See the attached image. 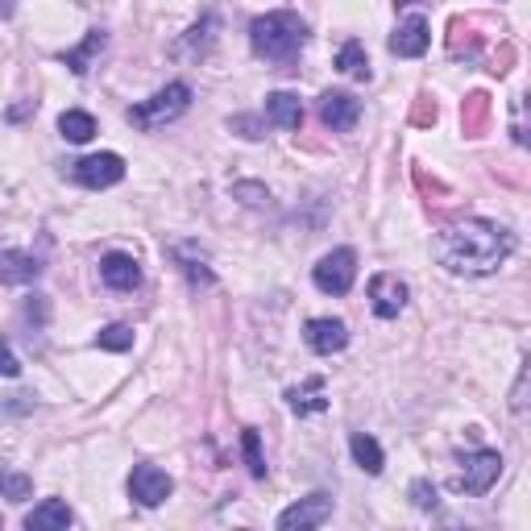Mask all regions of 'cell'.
Instances as JSON below:
<instances>
[{"label":"cell","instance_id":"obj_1","mask_svg":"<svg viewBox=\"0 0 531 531\" xmlns=\"http://www.w3.org/2000/svg\"><path fill=\"white\" fill-rule=\"evenodd\" d=\"M515 254V233L498 220H482L469 216L449 225L436 237V262L449 274H465V278H482L494 274L502 262Z\"/></svg>","mask_w":531,"mask_h":531},{"label":"cell","instance_id":"obj_2","mask_svg":"<svg viewBox=\"0 0 531 531\" xmlns=\"http://www.w3.org/2000/svg\"><path fill=\"white\" fill-rule=\"evenodd\" d=\"M303 42H307V25L291 9L262 13L249 21V46H254V54L266 63H291L303 50Z\"/></svg>","mask_w":531,"mask_h":531},{"label":"cell","instance_id":"obj_3","mask_svg":"<svg viewBox=\"0 0 531 531\" xmlns=\"http://www.w3.org/2000/svg\"><path fill=\"white\" fill-rule=\"evenodd\" d=\"M187 104H191V88H187V83H166L162 92H154L150 100H142V104L129 108V125L146 129V133H150V129H162L166 121L183 117Z\"/></svg>","mask_w":531,"mask_h":531},{"label":"cell","instance_id":"obj_4","mask_svg":"<svg viewBox=\"0 0 531 531\" xmlns=\"http://www.w3.org/2000/svg\"><path fill=\"white\" fill-rule=\"evenodd\" d=\"M353 278H357V254H353V249H332V254H324L312 266V283L324 295H349Z\"/></svg>","mask_w":531,"mask_h":531},{"label":"cell","instance_id":"obj_5","mask_svg":"<svg viewBox=\"0 0 531 531\" xmlns=\"http://www.w3.org/2000/svg\"><path fill=\"white\" fill-rule=\"evenodd\" d=\"M502 478V457L494 449H478V453H465L461 457V478H457V490L465 494H490V486Z\"/></svg>","mask_w":531,"mask_h":531},{"label":"cell","instance_id":"obj_6","mask_svg":"<svg viewBox=\"0 0 531 531\" xmlns=\"http://www.w3.org/2000/svg\"><path fill=\"white\" fill-rule=\"evenodd\" d=\"M71 179L83 183V187H92V191L117 187L125 179V158L121 154H88V158H79L71 166Z\"/></svg>","mask_w":531,"mask_h":531},{"label":"cell","instance_id":"obj_7","mask_svg":"<svg viewBox=\"0 0 531 531\" xmlns=\"http://www.w3.org/2000/svg\"><path fill=\"white\" fill-rule=\"evenodd\" d=\"M175 482H171V473L158 469V465H133L129 473V498L133 502H142V507H162L166 498H171Z\"/></svg>","mask_w":531,"mask_h":531},{"label":"cell","instance_id":"obj_8","mask_svg":"<svg viewBox=\"0 0 531 531\" xmlns=\"http://www.w3.org/2000/svg\"><path fill=\"white\" fill-rule=\"evenodd\" d=\"M407 299H411V291H407V283H403L399 274H374L370 278V307H374V316L395 320L407 307Z\"/></svg>","mask_w":531,"mask_h":531},{"label":"cell","instance_id":"obj_9","mask_svg":"<svg viewBox=\"0 0 531 531\" xmlns=\"http://www.w3.org/2000/svg\"><path fill=\"white\" fill-rule=\"evenodd\" d=\"M316 113H320L324 129H332V133H349V129L361 121V100L349 96V92H324V96L316 100Z\"/></svg>","mask_w":531,"mask_h":531},{"label":"cell","instance_id":"obj_10","mask_svg":"<svg viewBox=\"0 0 531 531\" xmlns=\"http://www.w3.org/2000/svg\"><path fill=\"white\" fill-rule=\"evenodd\" d=\"M303 341H307V349H312V353H320V357H332V353H341V349L349 345V328H345V320L316 316V320H307V328H303Z\"/></svg>","mask_w":531,"mask_h":531},{"label":"cell","instance_id":"obj_11","mask_svg":"<svg viewBox=\"0 0 531 531\" xmlns=\"http://www.w3.org/2000/svg\"><path fill=\"white\" fill-rule=\"evenodd\" d=\"M328 515H332V498L328 494H307V498L295 502V507H287L283 515H278V527L283 531H307V527L328 523Z\"/></svg>","mask_w":531,"mask_h":531},{"label":"cell","instance_id":"obj_12","mask_svg":"<svg viewBox=\"0 0 531 531\" xmlns=\"http://www.w3.org/2000/svg\"><path fill=\"white\" fill-rule=\"evenodd\" d=\"M100 278H104V287H113V291H137L142 287V266H137L133 254H108V258H100Z\"/></svg>","mask_w":531,"mask_h":531},{"label":"cell","instance_id":"obj_13","mask_svg":"<svg viewBox=\"0 0 531 531\" xmlns=\"http://www.w3.org/2000/svg\"><path fill=\"white\" fill-rule=\"evenodd\" d=\"M432 34H428V21L424 17H407L395 34H390V54H399V59H419V54L428 50Z\"/></svg>","mask_w":531,"mask_h":531},{"label":"cell","instance_id":"obj_14","mask_svg":"<svg viewBox=\"0 0 531 531\" xmlns=\"http://www.w3.org/2000/svg\"><path fill=\"white\" fill-rule=\"evenodd\" d=\"M38 274H42V262L34 254H25V249H5V254H0V283L25 287V283H34Z\"/></svg>","mask_w":531,"mask_h":531},{"label":"cell","instance_id":"obj_15","mask_svg":"<svg viewBox=\"0 0 531 531\" xmlns=\"http://www.w3.org/2000/svg\"><path fill=\"white\" fill-rule=\"evenodd\" d=\"M75 523V515H71V507L63 498H46L42 507H34L30 515H25V527L30 531H67Z\"/></svg>","mask_w":531,"mask_h":531},{"label":"cell","instance_id":"obj_16","mask_svg":"<svg viewBox=\"0 0 531 531\" xmlns=\"http://www.w3.org/2000/svg\"><path fill=\"white\" fill-rule=\"evenodd\" d=\"M266 117L278 129H299L303 125V104H299L295 92H270L266 96Z\"/></svg>","mask_w":531,"mask_h":531},{"label":"cell","instance_id":"obj_17","mask_svg":"<svg viewBox=\"0 0 531 531\" xmlns=\"http://www.w3.org/2000/svg\"><path fill=\"white\" fill-rule=\"evenodd\" d=\"M490 125V96L486 92H469L461 100V129L465 137H482Z\"/></svg>","mask_w":531,"mask_h":531},{"label":"cell","instance_id":"obj_18","mask_svg":"<svg viewBox=\"0 0 531 531\" xmlns=\"http://www.w3.org/2000/svg\"><path fill=\"white\" fill-rule=\"evenodd\" d=\"M287 403H291L295 415H316V411H324L328 407V399H324V378H307L303 386H291L287 390Z\"/></svg>","mask_w":531,"mask_h":531},{"label":"cell","instance_id":"obj_19","mask_svg":"<svg viewBox=\"0 0 531 531\" xmlns=\"http://www.w3.org/2000/svg\"><path fill=\"white\" fill-rule=\"evenodd\" d=\"M104 46H108V34H104V30H92L88 38H83V46H75V50L63 54V63H67L75 75H88L92 63H96V54H104Z\"/></svg>","mask_w":531,"mask_h":531},{"label":"cell","instance_id":"obj_20","mask_svg":"<svg viewBox=\"0 0 531 531\" xmlns=\"http://www.w3.org/2000/svg\"><path fill=\"white\" fill-rule=\"evenodd\" d=\"M59 133L67 137V142L83 146V142H92V137H96V117L92 113H79V108H67V113L59 117Z\"/></svg>","mask_w":531,"mask_h":531},{"label":"cell","instance_id":"obj_21","mask_svg":"<svg viewBox=\"0 0 531 531\" xmlns=\"http://www.w3.org/2000/svg\"><path fill=\"white\" fill-rule=\"evenodd\" d=\"M171 254H175V262L183 266V274L191 278V283H212V270H208V258L200 254V245H175L171 249Z\"/></svg>","mask_w":531,"mask_h":531},{"label":"cell","instance_id":"obj_22","mask_svg":"<svg viewBox=\"0 0 531 531\" xmlns=\"http://www.w3.org/2000/svg\"><path fill=\"white\" fill-rule=\"evenodd\" d=\"M349 449H353V461H357L361 469H366V473H382L386 457H382V449H378V440H374V436L353 432V436H349Z\"/></svg>","mask_w":531,"mask_h":531},{"label":"cell","instance_id":"obj_23","mask_svg":"<svg viewBox=\"0 0 531 531\" xmlns=\"http://www.w3.org/2000/svg\"><path fill=\"white\" fill-rule=\"evenodd\" d=\"M337 67H341L349 79H370V54H366V46L349 38V42L337 50Z\"/></svg>","mask_w":531,"mask_h":531},{"label":"cell","instance_id":"obj_24","mask_svg":"<svg viewBox=\"0 0 531 531\" xmlns=\"http://www.w3.org/2000/svg\"><path fill=\"white\" fill-rule=\"evenodd\" d=\"M0 494H5L9 502H25L34 494V478H25V473H17V469H0Z\"/></svg>","mask_w":531,"mask_h":531},{"label":"cell","instance_id":"obj_25","mask_svg":"<svg viewBox=\"0 0 531 531\" xmlns=\"http://www.w3.org/2000/svg\"><path fill=\"white\" fill-rule=\"evenodd\" d=\"M96 345L108 349V353H125V349H133V328L129 324H108V328H100Z\"/></svg>","mask_w":531,"mask_h":531},{"label":"cell","instance_id":"obj_26","mask_svg":"<svg viewBox=\"0 0 531 531\" xmlns=\"http://www.w3.org/2000/svg\"><path fill=\"white\" fill-rule=\"evenodd\" d=\"M241 449H245V465H249V473H254V478H266L262 440H258V432H254V428H245V432H241Z\"/></svg>","mask_w":531,"mask_h":531},{"label":"cell","instance_id":"obj_27","mask_svg":"<svg viewBox=\"0 0 531 531\" xmlns=\"http://www.w3.org/2000/svg\"><path fill=\"white\" fill-rule=\"evenodd\" d=\"M407 494H411V502H415L419 511H436V507H440V494H436V486H432L428 478H415Z\"/></svg>","mask_w":531,"mask_h":531},{"label":"cell","instance_id":"obj_28","mask_svg":"<svg viewBox=\"0 0 531 531\" xmlns=\"http://www.w3.org/2000/svg\"><path fill=\"white\" fill-rule=\"evenodd\" d=\"M411 125H419V129L436 125V100L432 96H415V104H411Z\"/></svg>","mask_w":531,"mask_h":531},{"label":"cell","instance_id":"obj_29","mask_svg":"<svg viewBox=\"0 0 531 531\" xmlns=\"http://www.w3.org/2000/svg\"><path fill=\"white\" fill-rule=\"evenodd\" d=\"M17 374H21V361H17L13 345L0 341V378H17Z\"/></svg>","mask_w":531,"mask_h":531},{"label":"cell","instance_id":"obj_30","mask_svg":"<svg viewBox=\"0 0 531 531\" xmlns=\"http://www.w3.org/2000/svg\"><path fill=\"white\" fill-rule=\"evenodd\" d=\"M229 125H233L241 137H249V142H258V137H262V121H258V117H233Z\"/></svg>","mask_w":531,"mask_h":531},{"label":"cell","instance_id":"obj_31","mask_svg":"<svg viewBox=\"0 0 531 531\" xmlns=\"http://www.w3.org/2000/svg\"><path fill=\"white\" fill-rule=\"evenodd\" d=\"M233 195H241L245 204H262V200H270V195H266L262 187H254V183H237V187H233Z\"/></svg>","mask_w":531,"mask_h":531},{"label":"cell","instance_id":"obj_32","mask_svg":"<svg viewBox=\"0 0 531 531\" xmlns=\"http://www.w3.org/2000/svg\"><path fill=\"white\" fill-rule=\"evenodd\" d=\"M523 395H527V370H519V382H515V395H511V407H515L519 415H523V407H527V399H523Z\"/></svg>","mask_w":531,"mask_h":531},{"label":"cell","instance_id":"obj_33","mask_svg":"<svg viewBox=\"0 0 531 531\" xmlns=\"http://www.w3.org/2000/svg\"><path fill=\"white\" fill-rule=\"evenodd\" d=\"M17 13V0H0V21H9Z\"/></svg>","mask_w":531,"mask_h":531}]
</instances>
